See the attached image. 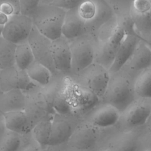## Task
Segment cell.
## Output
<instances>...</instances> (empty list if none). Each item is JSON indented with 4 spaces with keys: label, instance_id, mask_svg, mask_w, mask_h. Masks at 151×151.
<instances>
[{
    "label": "cell",
    "instance_id": "cell-6",
    "mask_svg": "<svg viewBox=\"0 0 151 151\" xmlns=\"http://www.w3.org/2000/svg\"><path fill=\"white\" fill-rule=\"evenodd\" d=\"M150 113V100L136 98L120 113L119 120L115 126L125 132L136 130L145 125Z\"/></svg>",
    "mask_w": 151,
    "mask_h": 151
},
{
    "label": "cell",
    "instance_id": "cell-17",
    "mask_svg": "<svg viewBox=\"0 0 151 151\" xmlns=\"http://www.w3.org/2000/svg\"><path fill=\"white\" fill-rule=\"evenodd\" d=\"M35 85L26 70L18 68L15 64L0 71V90L2 93L13 89H20L25 91Z\"/></svg>",
    "mask_w": 151,
    "mask_h": 151
},
{
    "label": "cell",
    "instance_id": "cell-46",
    "mask_svg": "<svg viewBox=\"0 0 151 151\" xmlns=\"http://www.w3.org/2000/svg\"><path fill=\"white\" fill-rule=\"evenodd\" d=\"M150 1H151V0H150Z\"/></svg>",
    "mask_w": 151,
    "mask_h": 151
},
{
    "label": "cell",
    "instance_id": "cell-7",
    "mask_svg": "<svg viewBox=\"0 0 151 151\" xmlns=\"http://www.w3.org/2000/svg\"><path fill=\"white\" fill-rule=\"evenodd\" d=\"M71 77L91 91L101 101L106 90L110 74L106 68L94 62L86 68Z\"/></svg>",
    "mask_w": 151,
    "mask_h": 151
},
{
    "label": "cell",
    "instance_id": "cell-4",
    "mask_svg": "<svg viewBox=\"0 0 151 151\" xmlns=\"http://www.w3.org/2000/svg\"><path fill=\"white\" fill-rule=\"evenodd\" d=\"M140 128L129 132L120 130L116 126L101 129L96 150L137 151L136 140Z\"/></svg>",
    "mask_w": 151,
    "mask_h": 151
},
{
    "label": "cell",
    "instance_id": "cell-18",
    "mask_svg": "<svg viewBox=\"0 0 151 151\" xmlns=\"http://www.w3.org/2000/svg\"><path fill=\"white\" fill-rule=\"evenodd\" d=\"M150 67L151 50L140 40L133 52L120 70L134 80L142 71Z\"/></svg>",
    "mask_w": 151,
    "mask_h": 151
},
{
    "label": "cell",
    "instance_id": "cell-23",
    "mask_svg": "<svg viewBox=\"0 0 151 151\" xmlns=\"http://www.w3.org/2000/svg\"><path fill=\"white\" fill-rule=\"evenodd\" d=\"M25 99V91L20 89H13L2 93L0 97V112L4 114L24 110Z\"/></svg>",
    "mask_w": 151,
    "mask_h": 151
},
{
    "label": "cell",
    "instance_id": "cell-31",
    "mask_svg": "<svg viewBox=\"0 0 151 151\" xmlns=\"http://www.w3.org/2000/svg\"><path fill=\"white\" fill-rule=\"evenodd\" d=\"M137 150L151 151V130L144 126L140 128L136 140Z\"/></svg>",
    "mask_w": 151,
    "mask_h": 151
},
{
    "label": "cell",
    "instance_id": "cell-44",
    "mask_svg": "<svg viewBox=\"0 0 151 151\" xmlns=\"http://www.w3.org/2000/svg\"><path fill=\"white\" fill-rule=\"evenodd\" d=\"M150 104H151V100H150Z\"/></svg>",
    "mask_w": 151,
    "mask_h": 151
},
{
    "label": "cell",
    "instance_id": "cell-3",
    "mask_svg": "<svg viewBox=\"0 0 151 151\" xmlns=\"http://www.w3.org/2000/svg\"><path fill=\"white\" fill-rule=\"evenodd\" d=\"M77 11L86 23L87 34L93 38L104 24L115 16L104 0H85L77 7Z\"/></svg>",
    "mask_w": 151,
    "mask_h": 151
},
{
    "label": "cell",
    "instance_id": "cell-14",
    "mask_svg": "<svg viewBox=\"0 0 151 151\" xmlns=\"http://www.w3.org/2000/svg\"><path fill=\"white\" fill-rule=\"evenodd\" d=\"M51 41L33 25L28 38L35 60L47 67L52 75L59 73L54 65L51 54Z\"/></svg>",
    "mask_w": 151,
    "mask_h": 151
},
{
    "label": "cell",
    "instance_id": "cell-12",
    "mask_svg": "<svg viewBox=\"0 0 151 151\" xmlns=\"http://www.w3.org/2000/svg\"><path fill=\"white\" fill-rule=\"evenodd\" d=\"M25 93L26 99L24 110L28 116L32 128L45 116L55 113L54 109L48 103L40 86L35 85L25 91Z\"/></svg>",
    "mask_w": 151,
    "mask_h": 151
},
{
    "label": "cell",
    "instance_id": "cell-25",
    "mask_svg": "<svg viewBox=\"0 0 151 151\" xmlns=\"http://www.w3.org/2000/svg\"><path fill=\"white\" fill-rule=\"evenodd\" d=\"M53 114H49L39 121L32 129V134L41 146V150H45L49 144L51 135V122Z\"/></svg>",
    "mask_w": 151,
    "mask_h": 151
},
{
    "label": "cell",
    "instance_id": "cell-2",
    "mask_svg": "<svg viewBox=\"0 0 151 151\" xmlns=\"http://www.w3.org/2000/svg\"><path fill=\"white\" fill-rule=\"evenodd\" d=\"M66 11L50 4L41 3L31 17L33 25L51 40L62 35L61 29Z\"/></svg>",
    "mask_w": 151,
    "mask_h": 151
},
{
    "label": "cell",
    "instance_id": "cell-29",
    "mask_svg": "<svg viewBox=\"0 0 151 151\" xmlns=\"http://www.w3.org/2000/svg\"><path fill=\"white\" fill-rule=\"evenodd\" d=\"M34 60L35 58L28 41L17 45L15 61V65L18 68L26 70Z\"/></svg>",
    "mask_w": 151,
    "mask_h": 151
},
{
    "label": "cell",
    "instance_id": "cell-30",
    "mask_svg": "<svg viewBox=\"0 0 151 151\" xmlns=\"http://www.w3.org/2000/svg\"><path fill=\"white\" fill-rule=\"evenodd\" d=\"M21 134L6 129L0 144L1 151H19L21 146Z\"/></svg>",
    "mask_w": 151,
    "mask_h": 151
},
{
    "label": "cell",
    "instance_id": "cell-10",
    "mask_svg": "<svg viewBox=\"0 0 151 151\" xmlns=\"http://www.w3.org/2000/svg\"><path fill=\"white\" fill-rule=\"evenodd\" d=\"M81 119V116L72 113L55 112L52 118L51 135L48 146L65 144Z\"/></svg>",
    "mask_w": 151,
    "mask_h": 151
},
{
    "label": "cell",
    "instance_id": "cell-19",
    "mask_svg": "<svg viewBox=\"0 0 151 151\" xmlns=\"http://www.w3.org/2000/svg\"><path fill=\"white\" fill-rule=\"evenodd\" d=\"M51 54L55 70L64 76H71V52L69 40L63 35L52 40Z\"/></svg>",
    "mask_w": 151,
    "mask_h": 151
},
{
    "label": "cell",
    "instance_id": "cell-36",
    "mask_svg": "<svg viewBox=\"0 0 151 151\" xmlns=\"http://www.w3.org/2000/svg\"><path fill=\"white\" fill-rule=\"evenodd\" d=\"M139 37L141 40L143 41V42L149 48V49L151 50V29H150L149 31L140 34L139 35Z\"/></svg>",
    "mask_w": 151,
    "mask_h": 151
},
{
    "label": "cell",
    "instance_id": "cell-32",
    "mask_svg": "<svg viewBox=\"0 0 151 151\" xmlns=\"http://www.w3.org/2000/svg\"><path fill=\"white\" fill-rule=\"evenodd\" d=\"M21 146L19 151L41 150V146L34 139L31 131L21 134Z\"/></svg>",
    "mask_w": 151,
    "mask_h": 151
},
{
    "label": "cell",
    "instance_id": "cell-40",
    "mask_svg": "<svg viewBox=\"0 0 151 151\" xmlns=\"http://www.w3.org/2000/svg\"><path fill=\"white\" fill-rule=\"evenodd\" d=\"M144 127H145L146 129L151 130V113H150V114L149 115V117L147 118V120L146 123L145 124Z\"/></svg>",
    "mask_w": 151,
    "mask_h": 151
},
{
    "label": "cell",
    "instance_id": "cell-43",
    "mask_svg": "<svg viewBox=\"0 0 151 151\" xmlns=\"http://www.w3.org/2000/svg\"><path fill=\"white\" fill-rule=\"evenodd\" d=\"M2 92L1 91V90H0V97H1V94H2ZM1 113V112H0Z\"/></svg>",
    "mask_w": 151,
    "mask_h": 151
},
{
    "label": "cell",
    "instance_id": "cell-24",
    "mask_svg": "<svg viewBox=\"0 0 151 151\" xmlns=\"http://www.w3.org/2000/svg\"><path fill=\"white\" fill-rule=\"evenodd\" d=\"M7 129L24 134L31 132L32 126L24 110L8 112L3 114Z\"/></svg>",
    "mask_w": 151,
    "mask_h": 151
},
{
    "label": "cell",
    "instance_id": "cell-45",
    "mask_svg": "<svg viewBox=\"0 0 151 151\" xmlns=\"http://www.w3.org/2000/svg\"><path fill=\"white\" fill-rule=\"evenodd\" d=\"M0 71H1V69H0Z\"/></svg>",
    "mask_w": 151,
    "mask_h": 151
},
{
    "label": "cell",
    "instance_id": "cell-39",
    "mask_svg": "<svg viewBox=\"0 0 151 151\" xmlns=\"http://www.w3.org/2000/svg\"><path fill=\"white\" fill-rule=\"evenodd\" d=\"M8 16L0 11V25H4L8 19Z\"/></svg>",
    "mask_w": 151,
    "mask_h": 151
},
{
    "label": "cell",
    "instance_id": "cell-22",
    "mask_svg": "<svg viewBox=\"0 0 151 151\" xmlns=\"http://www.w3.org/2000/svg\"><path fill=\"white\" fill-rule=\"evenodd\" d=\"M140 40L139 35L126 34L119 48L114 61L109 69L110 74L115 73L122 68L133 52Z\"/></svg>",
    "mask_w": 151,
    "mask_h": 151
},
{
    "label": "cell",
    "instance_id": "cell-27",
    "mask_svg": "<svg viewBox=\"0 0 151 151\" xmlns=\"http://www.w3.org/2000/svg\"><path fill=\"white\" fill-rule=\"evenodd\" d=\"M136 97L151 100V67L142 71L134 80Z\"/></svg>",
    "mask_w": 151,
    "mask_h": 151
},
{
    "label": "cell",
    "instance_id": "cell-42",
    "mask_svg": "<svg viewBox=\"0 0 151 151\" xmlns=\"http://www.w3.org/2000/svg\"><path fill=\"white\" fill-rule=\"evenodd\" d=\"M3 26L2 25H0V36H1V34H2V28H3Z\"/></svg>",
    "mask_w": 151,
    "mask_h": 151
},
{
    "label": "cell",
    "instance_id": "cell-21",
    "mask_svg": "<svg viewBox=\"0 0 151 151\" xmlns=\"http://www.w3.org/2000/svg\"><path fill=\"white\" fill-rule=\"evenodd\" d=\"M61 32L62 35L68 40L87 34L86 23L80 16L77 8L66 11Z\"/></svg>",
    "mask_w": 151,
    "mask_h": 151
},
{
    "label": "cell",
    "instance_id": "cell-34",
    "mask_svg": "<svg viewBox=\"0 0 151 151\" xmlns=\"http://www.w3.org/2000/svg\"><path fill=\"white\" fill-rule=\"evenodd\" d=\"M85 0H53L50 4L67 11L77 8Z\"/></svg>",
    "mask_w": 151,
    "mask_h": 151
},
{
    "label": "cell",
    "instance_id": "cell-13",
    "mask_svg": "<svg viewBox=\"0 0 151 151\" xmlns=\"http://www.w3.org/2000/svg\"><path fill=\"white\" fill-rule=\"evenodd\" d=\"M33 25L31 17L20 13L14 14L8 17L4 25L1 35L17 45L28 41Z\"/></svg>",
    "mask_w": 151,
    "mask_h": 151
},
{
    "label": "cell",
    "instance_id": "cell-35",
    "mask_svg": "<svg viewBox=\"0 0 151 151\" xmlns=\"http://www.w3.org/2000/svg\"><path fill=\"white\" fill-rule=\"evenodd\" d=\"M0 11L8 17L16 14L14 6L11 4L5 2L0 3Z\"/></svg>",
    "mask_w": 151,
    "mask_h": 151
},
{
    "label": "cell",
    "instance_id": "cell-41",
    "mask_svg": "<svg viewBox=\"0 0 151 151\" xmlns=\"http://www.w3.org/2000/svg\"><path fill=\"white\" fill-rule=\"evenodd\" d=\"M53 0H41V3H44V4H50Z\"/></svg>",
    "mask_w": 151,
    "mask_h": 151
},
{
    "label": "cell",
    "instance_id": "cell-5",
    "mask_svg": "<svg viewBox=\"0 0 151 151\" xmlns=\"http://www.w3.org/2000/svg\"><path fill=\"white\" fill-rule=\"evenodd\" d=\"M65 97L71 113L80 116L100 101L91 91L70 76L66 77Z\"/></svg>",
    "mask_w": 151,
    "mask_h": 151
},
{
    "label": "cell",
    "instance_id": "cell-16",
    "mask_svg": "<svg viewBox=\"0 0 151 151\" xmlns=\"http://www.w3.org/2000/svg\"><path fill=\"white\" fill-rule=\"evenodd\" d=\"M126 34L125 31L117 25L111 37L102 42L95 44L94 62L109 70Z\"/></svg>",
    "mask_w": 151,
    "mask_h": 151
},
{
    "label": "cell",
    "instance_id": "cell-1",
    "mask_svg": "<svg viewBox=\"0 0 151 151\" xmlns=\"http://www.w3.org/2000/svg\"><path fill=\"white\" fill-rule=\"evenodd\" d=\"M133 84L134 80L122 70L110 74L101 101L112 105L121 113L137 98Z\"/></svg>",
    "mask_w": 151,
    "mask_h": 151
},
{
    "label": "cell",
    "instance_id": "cell-28",
    "mask_svg": "<svg viewBox=\"0 0 151 151\" xmlns=\"http://www.w3.org/2000/svg\"><path fill=\"white\" fill-rule=\"evenodd\" d=\"M17 44L0 36V69L15 64V55Z\"/></svg>",
    "mask_w": 151,
    "mask_h": 151
},
{
    "label": "cell",
    "instance_id": "cell-37",
    "mask_svg": "<svg viewBox=\"0 0 151 151\" xmlns=\"http://www.w3.org/2000/svg\"><path fill=\"white\" fill-rule=\"evenodd\" d=\"M6 127L5 124V120L3 114L0 113V144L2 142L4 134L6 130Z\"/></svg>",
    "mask_w": 151,
    "mask_h": 151
},
{
    "label": "cell",
    "instance_id": "cell-11",
    "mask_svg": "<svg viewBox=\"0 0 151 151\" xmlns=\"http://www.w3.org/2000/svg\"><path fill=\"white\" fill-rule=\"evenodd\" d=\"M66 77L60 73L52 75L48 84L40 87L48 103L59 113H71L65 97Z\"/></svg>",
    "mask_w": 151,
    "mask_h": 151
},
{
    "label": "cell",
    "instance_id": "cell-38",
    "mask_svg": "<svg viewBox=\"0 0 151 151\" xmlns=\"http://www.w3.org/2000/svg\"><path fill=\"white\" fill-rule=\"evenodd\" d=\"M1 2H5L11 4L14 6L16 14L19 13V0H0V3Z\"/></svg>",
    "mask_w": 151,
    "mask_h": 151
},
{
    "label": "cell",
    "instance_id": "cell-20",
    "mask_svg": "<svg viewBox=\"0 0 151 151\" xmlns=\"http://www.w3.org/2000/svg\"><path fill=\"white\" fill-rule=\"evenodd\" d=\"M129 12L139 36L151 29L150 0H133Z\"/></svg>",
    "mask_w": 151,
    "mask_h": 151
},
{
    "label": "cell",
    "instance_id": "cell-15",
    "mask_svg": "<svg viewBox=\"0 0 151 151\" xmlns=\"http://www.w3.org/2000/svg\"><path fill=\"white\" fill-rule=\"evenodd\" d=\"M120 113L112 105L100 101L85 113L81 117L94 126L104 129L114 126L117 124Z\"/></svg>",
    "mask_w": 151,
    "mask_h": 151
},
{
    "label": "cell",
    "instance_id": "cell-26",
    "mask_svg": "<svg viewBox=\"0 0 151 151\" xmlns=\"http://www.w3.org/2000/svg\"><path fill=\"white\" fill-rule=\"evenodd\" d=\"M26 71L30 79L41 87L48 84L52 76L47 67L35 60L28 66Z\"/></svg>",
    "mask_w": 151,
    "mask_h": 151
},
{
    "label": "cell",
    "instance_id": "cell-33",
    "mask_svg": "<svg viewBox=\"0 0 151 151\" xmlns=\"http://www.w3.org/2000/svg\"><path fill=\"white\" fill-rule=\"evenodd\" d=\"M41 0H19V13L31 17L37 10Z\"/></svg>",
    "mask_w": 151,
    "mask_h": 151
},
{
    "label": "cell",
    "instance_id": "cell-8",
    "mask_svg": "<svg viewBox=\"0 0 151 151\" xmlns=\"http://www.w3.org/2000/svg\"><path fill=\"white\" fill-rule=\"evenodd\" d=\"M69 42L71 52L72 76L94 62L95 42L93 38L87 34L69 40Z\"/></svg>",
    "mask_w": 151,
    "mask_h": 151
},
{
    "label": "cell",
    "instance_id": "cell-9",
    "mask_svg": "<svg viewBox=\"0 0 151 151\" xmlns=\"http://www.w3.org/2000/svg\"><path fill=\"white\" fill-rule=\"evenodd\" d=\"M101 132V129L81 119L65 143L66 150H96Z\"/></svg>",
    "mask_w": 151,
    "mask_h": 151
}]
</instances>
